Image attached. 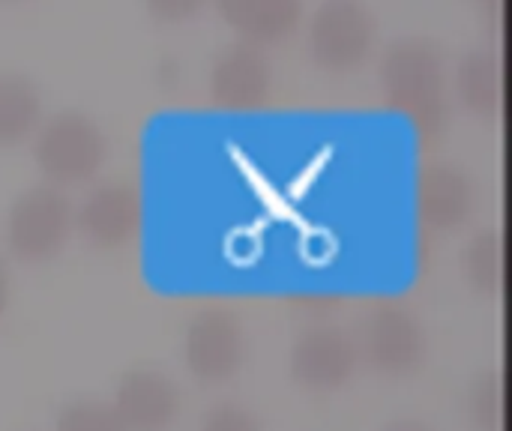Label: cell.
<instances>
[{
	"mask_svg": "<svg viewBox=\"0 0 512 431\" xmlns=\"http://www.w3.org/2000/svg\"><path fill=\"white\" fill-rule=\"evenodd\" d=\"M360 363L357 342L336 324H309L288 351V372L306 393H339L348 387Z\"/></svg>",
	"mask_w": 512,
	"mask_h": 431,
	"instance_id": "7",
	"label": "cell"
},
{
	"mask_svg": "<svg viewBox=\"0 0 512 431\" xmlns=\"http://www.w3.org/2000/svg\"><path fill=\"white\" fill-rule=\"evenodd\" d=\"M0 3H15V0H0Z\"/></svg>",
	"mask_w": 512,
	"mask_h": 431,
	"instance_id": "22",
	"label": "cell"
},
{
	"mask_svg": "<svg viewBox=\"0 0 512 431\" xmlns=\"http://www.w3.org/2000/svg\"><path fill=\"white\" fill-rule=\"evenodd\" d=\"M33 159L48 186H84L102 171L108 159V138L93 117L81 111H60L42 120L33 132Z\"/></svg>",
	"mask_w": 512,
	"mask_h": 431,
	"instance_id": "2",
	"label": "cell"
},
{
	"mask_svg": "<svg viewBox=\"0 0 512 431\" xmlns=\"http://www.w3.org/2000/svg\"><path fill=\"white\" fill-rule=\"evenodd\" d=\"M273 87V66L261 45H228L210 69V96L225 111H252L267 102Z\"/></svg>",
	"mask_w": 512,
	"mask_h": 431,
	"instance_id": "11",
	"label": "cell"
},
{
	"mask_svg": "<svg viewBox=\"0 0 512 431\" xmlns=\"http://www.w3.org/2000/svg\"><path fill=\"white\" fill-rule=\"evenodd\" d=\"M357 354L384 378L402 381L426 363V330L402 300H378L366 309L357 336Z\"/></svg>",
	"mask_w": 512,
	"mask_h": 431,
	"instance_id": "4",
	"label": "cell"
},
{
	"mask_svg": "<svg viewBox=\"0 0 512 431\" xmlns=\"http://www.w3.org/2000/svg\"><path fill=\"white\" fill-rule=\"evenodd\" d=\"M456 93L462 105L480 120L504 117V57L495 48H474L459 60Z\"/></svg>",
	"mask_w": 512,
	"mask_h": 431,
	"instance_id": "12",
	"label": "cell"
},
{
	"mask_svg": "<svg viewBox=\"0 0 512 431\" xmlns=\"http://www.w3.org/2000/svg\"><path fill=\"white\" fill-rule=\"evenodd\" d=\"M144 225V201L138 186L114 180L102 183L75 210V228L81 237L102 252L126 249L138 240Z\"/></svg>",
	"mask_w": 512,
	"mask_h": 431,
	"instance_id": "8",
	"label": "cell"
},
{
	"mask_svg": "<svg viewBox=\"0 0 512 431\" xmlns=\"http://www.w3.org/2000/svg\"><path fill=\"white\" fill-rule=\"evenodd\" d=\"M462 279L471 285V291L483 297H501L504 294V234L498 228L477 231L465 249H462Z\"/></svg>",
	"mask_w": 512,
	"mask_h": 431,
	"instance_id": "15",
	"label": "cell"
},
{
	"mask_svg": "<svg viewBox=\"0 0 512 431\" xmlns=\"http://www.w3.org/2000/svg\"><path fill=\"white\" fill-rule=\"evenodd\" d=\"M378 78L387 105L405 117L417 138L435 141L444 135L450 108L444 96V57L435 42L420 36L390 42L378 63Z\"/></svg>",
	"mask_w": 512,
	"mask_h": 431,
	"instance_id": "1",
	"label": "cell"
},
{
	"mask_svg": "<svg viewBox=\"0 0 512 431\" xmlns=\"http://www.w3.org/2000/svg\"><path fill=\"white\" fill-rule=\"evenodd\" d=\"M75 231V207L57 186L24 189L6 210L3 243L21 264L54 261Z\"/></svg>",
	"mask_w": 512,
	"mask_h": 431,
	"instance_id": "3",
	"label": "cell"
},
{
	"mask_svg": "<svg viewBox=\"0 0 512 431\" xmlns=\"http://www.w3.org/2000/svg\"><path fill=\"white\" fill-rule=\"evenodd\" d=\"M198 431H264V426L249 408L234 405V402H222L201 417Z\"/></svg>",
	"mask_w": 512,
	"mask_h": 431,
	"instance_id": "18",
	"label": "cell"
},
{
	"mask_svg": "<svg viewBox=\"0 0 512 431\" xmlns=\"http://www.w3.org/2000/svg\"><path fill=\"white\" fill-rule=\"evenodd\" d=\"M246 363V330L225 306L198 309L183 330V366L207 387L228 384Z\"/></svg>",
	"mask_w": 512,
	"mask_h": 431,
	"instance_id": "5",
	"label": "cell"
},
{
	"mask_svg": "<svg viewBox=\"0 0 512 431\" xmlns=\"http://www.w3.org/2000/svg\"><path fill=\"white\" fill-rule=\"evenodd\" d=\"M462 414L477 431L504 429V378H501V372H486L468 387Z\"/></svg>",
	"mask_w": 512,
	"mask_h": 431,
	"instance_id": "16",
	"label": "cell"
},
{
	"mask_svg": "<svg viewBox=\"0 0 512 431\" xmlns=\"http://www.w3.org/2000/svg\"><path fill=\"white\" fill-rule=\"evenodd\" d=\"M42 123L39 84L24 72H0V147H18Z\"/></svg>",
	"mask_w": 512,
	"mask_h": 431,
	"instance_id": "14",
	"label": "cell"
},
{
	"mask_svg": "<svg viewBox=\"0 0 512 431\" xmlns=\"http://www.w3.org/2000/svg\"><path fill=\"white\" fill-rule=\"evenodd\" d=\"M378 24L360 0H324L309 18V51L321 69L354 72L375 48Z\"/></svg>",
	"mask_w": 512,
	"mask_h": 431,
	"instance_id": "6",
	"label": "cell"
},
{
	"mask_svg": "<svg viewBox=\"0 0 512 431\" xmlns=\"http://www.w3.org/2000/svg\"><path fill=\"white\" fill-rule=\"evenodd\" d=\"M54 431H123V426L114 417L111 405L99 399H75L57 411Z\"/></svg>",
	"mask_w": 512,
	"mask_h": 431,
	"instance_id": "17",
	"label": "cell"
},
{
	"mask_svg": "<svg viewBox=\"0 0 512 431\" xmlns=\"http://www.w3.org/2000/svg\"><path fill=\"white\" fill-rule=\"evenodd\" d=\"M108 405L123 431H168L180 417V390L159 369H132L120 375Z\"/></svg>",
	"mask_w": 512,
	"mask_h": 431,
	"instance_id": "10",
	"label": "cell"
},
{
	"mask_svg": "<svg viewBox=\"0 0 512 431\" xmlns=\"http://www.w3.org/2000/svg\"><path fill=\"white\" fill-rule=\"evenodd\" d=\"M216 9L252 45L285 39L303 18V0H216Z\"/></svg>",
	"mask_w": 512,
	"mask_h": 431,
	"instance_id": "13",
	"label": "cell"
},
{
	"mask_svg": "<svg viewBox=\"0 0 512 431\" xmlns=\"http://www.w3.org/2000/svg\"><path fill=\"white\" fill-rule=\"evenodd\" d=\"M207 0H144V6H147V12L153 15V18H159V21H186V18H192L195 12H201V6H204Z\"/></svg>",
	"mask_w": 512,
	"mask_h": 431,
	"instance_id": "19",
	"label": "cell"
},
{
	"mask_svg": "<svg viewBox=\"0 0 512 431\" xmlns=\"http://www.w3.org/2000/svg\"><path fill=\"white\" fill-rule=\"evenodd\" d=\"M9 300H12V276H9L6 258L0 255V321L9 312Z\"/></svg>",
	"mask_w": 512,
	"mask_h": 431,
	"instance_id": "20",
	"label": "cell"
},
{
	"mask_svg": "<svg viewBox=\"0 0 512 431\" xmlns=\"http://www.w3.org/2000/svg\"><path fill=\"white\" fill-rule=\"evenodd\" d=\"M477 189L468 171L453 162H426L414 174V213L423 228L453 234L471 222Z\"/></svg>",
	"mask_w": 512,
	"mask_h": 431,
	"instance_id": "9",
	"label": "cell"
},
{
	"mask_svg": "<svg viewBox=\"0 0 512 431\" xmlns=\"http://www.w3.org/2000/svg\"><path fill=\"white\" fill-rule=\"evenodd\" d=\"M381 431H435L426 423H417V420H396V423H387Z\"/></svg>",
	"mask_w": 512,
	"mask_h": 431,
	"instance_id": "21",
	"label": "cell"
}]
</instances>
